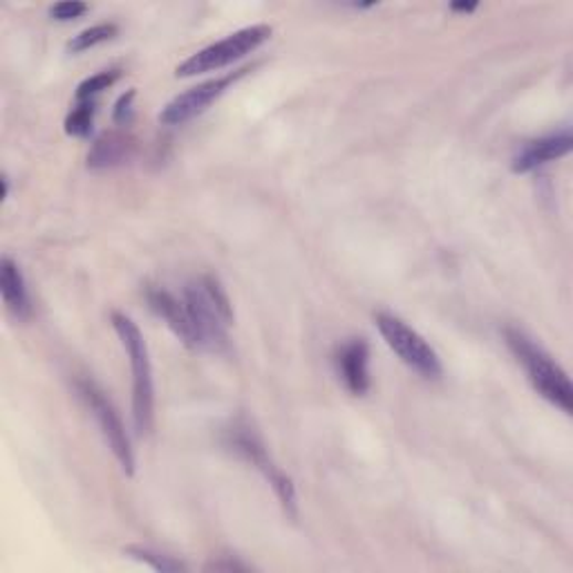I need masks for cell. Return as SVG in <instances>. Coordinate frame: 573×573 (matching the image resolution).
I'll use <instances>...</instances> for the list:
<instances>
[{"instance_id": "obj_19", "label": "cell", "mask_w": 573, "mask_h": 573, "mask_svg": "<svg viewBox=\"0 0 573 573\" xmlns=\"http://www.w3.org/2000/svg\"><path fill=\"white\" fill-rule=\"evenodd\" d=\"M133 102H135V90H128L126 94H122L115 106V124L128 126L133 122Z\"/></svg>"}, {"instance_id": "obj_11", "label": "cell", "mask_w": 573, "mask_h": 573, "mask_svg": "<svg viewBox=\"0 0 573 573\" xmlns=\"http://www.w3.org/2000/svg\"><path fill=\"white\" fill-rule=\"evenodd\" d=\"M571 146H573L571 131H562V133H553V135L533 139L513 157V173H529L549 162H555V159L569 155Z\"/></svg>"}, {"instance_id": "obj_18", "label": "cell", "mask_w": 573, "mask_h": 573, "mask_svg": "<svg viewBox=\"0 0 573 573\" xmlns=\"http://www.w3.org/2000/svg\"><path fill=\"white\" fill-rule=\"evenodd\" d=\"M87 12V6L85 3H79V0H65V3H59L50 10L52 19L54 21H61V23H67V21H76L81 19L83 14Z\"/></svg>"}, {"instance_id": "obj_15", "label": "cell", "mask_w": 573, "mask_h": 573, "mask_svg": "<svg viewBox=\"0 0 573 573\" xmlns=\"http://www.w3.org/2000/svg\"><path fill=\"white\" fill-rule=\"evenodd\" d=\"M94 100H90V102H76V106H74V111L67 115V119H65V133L67 135H72V137H79V139H83V137H87L90 133H92V126H94Z\"/></svg>"}, {"instance_id": "obj_10", "label": "cell", "mask_w": 573, "mask_h": 573, "mask_svg": "<svg viewBox=\"0 0 573 573\" xmlns=\"http://www.w3.org/2000/svg\"><path fill=\"white\" fill-rule=\"evenodd\" d=\"M146 301H148L150 310L175 332V336L186 347L198 350V334H196L194 321H190V314L184 305V299H177L168 290H162V286H153V290L146 292Z\"/></svg>"}, {"instance_id": "obj_16", "label": "cell", "mask_w": 573, "mask_h": 573, "mask_svg": "<svg viewBox=\"0 0 573 573\" xmlns=\"http://www.w3.org/2000/svg\"><path fill=\"white\" fill-rule=\"evenodd\" d=\"M115 34H117V25H115V23H102V25H94V28H87V30L79 32V34L70 41L67 48H70L72 54H79V52H85V50H90V48H94V45L111 41Z\"/></svg>"}, {"instance_id": "obj_21", "label": "cell", "mask_w": 573, "mask_h": 573, "mask_svg": "<svg viewBox=\"0 0 573 573\" xmlns=\"http://www.w3.org/2000/svg\"><path fill=\"white\" fill-rule=\"evenodd\" d=\"M450 10H452V12H461V14H470V12L477 10V6H475V3H452Z\"/></svg>"}, {"instance_id": "obj_8", "label": "cell", "mask_w": 573, "mask_h": 573, "mask_svg": "<svg viewBox=\"0 0 573 573\" xmlns=\"http://www.w3.org/2000/svg\"><path fill=\"white\" fill-rule=\"evenodd\" d=\"M249 72V67L244 70H238V72H229L225 76H218V79H211V81H205L196 87H190L181 94H177V97L173 102L166 104V108L159 113V122L164 126H184L188 124L190 119L200 117L202 113H207L222 94L238 81L242 79L244 74Z\"/></svg>"}, {"instance_id": "obj_9", "label": "cell", "mask_w": 573, "mask_h": 573, "mask_svg": "<svg viewBox=\"0 0 573 573\" xmlns=\"http://www.w3.org/2000/svg\"><path fill=\"white\" fill-rule=\"evenodd\" d=\"M336 372L350 395L363 397L367 395L369 378V347L363 338H352L343 343L336 352Z\"/></svg>"}, {"instance_id": "obj_3", "label": "cell", "mask_w": 573, "mask_h": 573, "mask_svg": "<svg viewBox=\"0 0 573 573\" xmlns=\"http://www.w3.org/2000/svg\"><path fill=\"white\" fill-rule=\"evenodd\" d=\"M113 327L128 354L133 367V419L139 435H148L155 421V388H153V367L148 356V345L137 327V323L122 314L113 312Z\"/></svg>"}, {"instance_id": "obj_12", "label": "cell", "mask_w": 573, "mask_h": 573, "mask_svg": "<svg viewBox=\"0 0 573 573\" xmlns=\"http://www.w3.org/2000/svg\"><path fill=\"white\" fill-rule=\"evenodd\" d=\"M0 292H3V303L14 319L25 321L32 314L23 271L10 256L0 260Z\"/></svg>"}, {"instance_id": "obj_7", "label": "cell", "mask_w": 573, "mask_h": 573, "mask_svg": "<svg viewBox=\"0 0 573 573\" xmlns=\"http://www.w3.org/2000/svg\"><path fill=\"white\" fill-rule=\"evenodd\" d=\"M76 393L83 399V404L87 406V410L92 413L94 421H97L104 439L108 441L115 459L119 461V466L124 468L126 475L135 472V452H133V444L131 437L126 433V426L119 417V413L115 410L113 402L106 397V393L94 384L90 378H79L76 381Z\"/></svg>"}, {"instance_id": "obj_13", "label": "cell", "mask_w": 573, "mask_h": 573, "mask_svg": "<svg viewBox=\"0 0 573 573\" xmlns=\"http://www.w3.org/2000/svg\"><path fill=\"white\" fill-rule=\"evenodd\" d=\"M133 153V139L126 133L113 131L104 133L97 142H94L92 150L87 153V166L90 168H113L124 164Z\"/></svg>"}, {"instance_id": "obj_6", "label": "cell", "mask_w": 573, "mask_h": 573, "mask_svg": "<svg viewBox=\"0 0 573 573\" xmlns=\"http://www.w3.org/2000/svg\"><path fill=\"white\" fill-rule=\"evenodd\" d=\"M269 39H271L269 25H251V28L238 30V32L229 34L227 39L196 52L194 56H188L181 65H177L175 74L177 76H198L205 72L222 70V67L244 59L247 54L256 52Z\"/></svg>"}, {"instance_id": "obj_2", "label": "cell", "mask_w": 573, "mask_h": 573, "mask_svg": "<svg viewBox=\"0 0 573 573\" xmlns=\"http://www.w3.org/2000/svg\"><path fill=\"white\" fill-rule=\"evenodd\" d=\"M504 338L515 358L524 365L535 393L560 408L564 415L573 413V388L566 372L546 354L533 338L515 327L504 330Z\"/></svg>"}, {"instance_id": "obj_20", "label": "cell", "mask_w": 573, "mask_h": 573, "mask_svg": "<svg viewBox=\"0 0 573 573\" xmlns=\"http://www.w3.org/2000/svg\"><path fill=\"white\" fill-rule=\"evenodd\" d=\"M244 569H249V566L240 564V562H231V560L207 564V571H244Z\"/></svg>"}, {"instance_id": "obj_4", "label": "cell", "mask_w": 573, "mask_h": 573, "mask_svg": "<svg viewBox=\"0 0 573 573\" xmlns=\"http://www.w3.org/2000/svg\"><path fill=\"white\" fill-rule=\"evenodd\" d=\"M229 446L267 477V482L271 485L286 515L299 518V498H296L294 482L271 461L269 450L264 448L260 435L251 428L249 421L240 419L238 424H233V428L229 430Z\"/></svg>"}, {"instance_id": "obj_1", "label": "cell", "mask_w": 573, "mask_h": 573, "mask_svg": "<svg viewBox=\"0 0 573 573\" xmlns=\"http://www.w3.org/2000/svg\"><path fill=\"white\" fill-rule=\"evenodd\" d=\"M184 305L198 334V350L222 354L229 347V325L233 323V308L213 275L194 278L181 292Z\"/></svg>"}, {"instance_id": "obj_14", "label": "cell", "mask_w": 573, "mask_h": 573, "mask_svg": "<svg viewBox=\"0 0 573 573\" xmlns=\"http://www.w3.org/2000/svg\"><path fill=\"white\" fill-rule=\"evenodd\" d=\"M124 553L142 564H148L150 569L155 571H162V573H175V571H186V564L166 555V553H159L155 549H148V546H139V544H133V546H126Z\"/></svg>"}, {"instance_id": "obj_17", "label": "cell", "mask_w": 573, "mask_h": 573, "mask_svg": "<svg viewBox=\"0 0 573 573\" xmlns=\"http://www.w3.org/2000/svg\"><path fill=\"white\" fill-rule=\"evenodd\" d=\"M122 72L119 70H104L100 74H94L90 79H85L79 87H76V102H90L102 94L104 90L113 87L119 81Z\"/></svg>"}, {"instance_id": "obj_5", "label": "cell", "mask_w": 573, "mask_h": 573, "mask_svg": "<svg viewBox=\"0 0 573 573\" xmlns=\"http://www.w3.org/2000/svg\"><path fill=\"white\" fill-rule=\"evenodd\" d=\"M376 330L384 336V341L388 343V347L417 374H421L424 378H439L444 367H441V358L439 354L430 347V343L415 332L406 321H402L395 314H386L378 312L374 316Z\"/></svg>"}]
</instances>
